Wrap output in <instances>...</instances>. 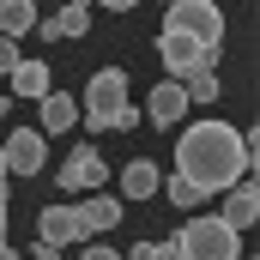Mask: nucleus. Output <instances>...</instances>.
Returning a JSON list of instances; mask_svg holds the SVG:
<instances>
[{
	"instance_id": "nucleus-15",
	"label": "nucleus",
	"mask_w": 260,
	"mask_h": 260,
	"mask_svg": "<svg viewBox=\"0 0 260 260\" xmlns=\"http://www.w3.org/2000/svg\"><path fill=\"white\" fill-rule=\"evenodd\" d=\"M73 121H79V103H73L67 91H49V97H43V133H67Z\"/></svg>"
},
{
	"instance_id": "nucleus-6",
	"label": "nucleus",
	"mask_w": 260,
	"mask_h": 260,
	"mask_svg": "<svg viewBox=\"0 0 260 260\" xmlns=\"http://www.w3.org/2000/svg\"><path fill=\"white\" fill-rule=\"evenodd\" d=\"M37 242H49V248H85L91 236H85V218H79V206H43V218H37Z\"/></svg>"
},
{
	"instance_id": "nucleus-13",
	"label": "nucleus",
	"mask_w": 260,
	"mask_h": 260,
	"mask_svg": "<svg viewBox=\"0 0 260 260\" xmlns=\"http://www.w3.org/2000/svg\"><path fill=\"white\" fill-rule=\"evenodd\" d=\"M6 79H12V97H24V103H30V97L43 103V97L55 91V85H49V61H18Z\"/></svg>"
},
{
	"instance_id": "nucleus-12",
	"label": "nucleus",
	"mask_w": 260,
	"mask_h": 260,
	"mask_svg": "<svg viewBox=\"0 0 260 260\" xmlns=\"http://www.w3.org/2000/svg\"><path fill=\"white\" fill-rule=\"evenodd\" d=\"M164 188V170H157V157H133L127 170H121V194L127 200H151Z\"/></svg>"
},
{
	"instance_id": "nucleus-7",
	"label": "nucleus",
	"mask_w": 260,
	"mask_h": 260,
	"mask_svg": "<svg viewBox=\"0 0 260 260\" xmlns=\"http://www.w3.org/2000/svg\"><path fill=\"white\" fill-rule=\"evenodd\" d=\"M103 182H109V164H103L97 145H79V151L61 164V188H67V194H79V188H103Z\"/></svg>"
},
{
	"instance_id": "nucleus-2",
	"label": "nucleus",
	"mask_w": 260,
	"mask_h": 260,
	"mask_svg": "<svg viewBox=\"0 0 260 260\" xmlns=\"http://www.w3.org/2000/svg\"><path fill=\"white\" fill-rule=\"evenodd\" d=\"M139 109L127 97V67H97L91 85H85V127L109 133V127H133Z\"/></svg>"
},
{
	"instance_id": "nucleus-9",
	"label": "nucleus",
	"mask_w": 260,
	"mask_h": 260,
	"mask_svg": "<svg viewBox=\"0 0 260 260\" xmlns=\"http://www.w3.org/2000/svg\"><path fill=\"white\" fill-rule=\"evenodd\" d=\"M188 109H194V103L182 97V85H176V79H164V85L145 97V121H151V127H176Z\"/></svg>"
},
{
	"instance_id": "nucleus-11",
	"label": "nucleus",
	"mask_w": 260,
	"mask_h": 260,
	"mask_svg": "<svg viewBox=\"0 0 260 260\" xmlns=\"http://www.w3.org/2000/svg\"><path fill=\"white\" fill-rule=\"evenodd\" d=\"M218 218H224V224L242 236V230H248V224L260 218V194H254V182H236V188L224 194V212H218Z\"/></svg>"
},
{
	"instance_id": "nucleus-22",
	"label": "nucleus",
	"mask_w": 260,
	"mask_h": 260,
	"mask_svg": "<svg viewBox=\"0 0 260 260\" xmlns=\"http://www.w3.org/2000/svg\"><path fill=\"white\" fill-rule=\"evenodd\" d=\"M30 260H61V248H49V242H37V248H30Z\"/></svg>"
},
{
	"instance_id": "nucleus-10",
	"label": "nucleus",
	"mask_w": 260,
	"mask_h": 260,
	"mask_svg": "<svg viewBox=\"0 0 260 260\" xmlns=\"http://www.w3.org/2000/svg\"><path fill=\"white\" fill-rule=\"evenodd\" d=\"M37 30H43L49 43H61V37H85V30H91V6H85V0H67L55 18H37Z\"/></svg>"
},
{
	"instance_id": "nucleus-5",
	"label": "nucleus",
	"mask_w": 260,
	"mask_h": 260,
	"mask_svg": "<svg viewBox=\"0 0 260 260\" xmlns=\"http://www.w3.org/2000/svg\"><path fill=\"white\" fill-rule=\"evenodd\" d=\"M157 55H164V67L176 73V85H182L188 73H212V61H218V49H206V43H194V37H176V30L157 37Z\"/></svg>"
},
{
	"instance_id": "nucleus-26",
	"label": "nucleus",
	"mask_w": 260,
	"mask_h": 260,
	"mask_svg": "<svg viewBox=\"0 0 260 260\" xmlns=\"http://www.w3.org/2000/svg\"><path fill=\"white\" fill-rule=\"evenodd\" d=\"M0 260H18V254H12V248H6V242H0Z\"/></svg>"
},
{
	"instance_id": "nucleus-21",
	"label": "nucleus",
	"mask_w": 260,
	"mask_h": 260,
	"mask_svg": "<svg viewBox=\"0 0 260 260\" xmlns=\"http://www.w3.org/2000/svg\"><path fill=\"white\" fill-rule=\"evenodd\" d=\"M79 260H121V254H115L109 242H85V248H79Z\"/></svg>"
},
{
	"instance_id": "nucleus-18",
	"label": "nucleus",
	"mask_w": 260,
	"mask_h": 260,
	"mask_svg": "<svg viewBox=\"0 0 260 260\" xmlns=\"http://www.w3.org/2000/svg\"><path fill=\"white\" fill-rule=\"evenodd\" d=\"M182 97L188 103H218V73H188L182 79Z\"/></svg>"
},
{
	"instance_id": "nucleus-3",
	"label": "nucleus",
	"mask_w": 260,
	"mask_h": 260,
	"mask_svg": "<svg viewBox=\"0 0 260 260\" xmlns=\"http://www.w3.org/2000/svg\"><path fill=\"white\" fill-rule=\"evenodd\" d=\"M176 254L182 260H242V236H236L218 212H206V218H188V224H182Z\"/></svg>"
},
{
	"instance_id": "nucleus-19",
	"label": "nucleus",
	"mask_w": 260,
	"mask_h": 260,
	"mask_svg": "<svg viewBox=\"0 0 260 260\" xmlns=\"http://www.w3.org/2000/svg\"><path fill=\"white\" fill-rule=\"evenodd\" d=\"M127 260H182V254H176V242H133Z\"/></svg>"
},
{
	"instance_id": "nucleus-20",
	"label": "nucleus",
	"mask_w": 260,
	"mask_h": 260,
	"mask_svg": "<svg viewBox=\"0 0 260 260\" xmlns=\"http://www.w3.org/2000/svg\"><path fill=\"white\" fill-rule=\"evenodd\" d=\"M18 61H24V55H18V43H12V37H0V73H12Z\"/></svg>"
},
{
	"instance_id": "nucleus-23",
	"label": "nucleus",
	"mask_w": 260,
	"mask_h": 260,
	"mask_svg": "<svg viewBox=\"0 0 260 260\" xmlns=\"http://www.w3.org/2000/svg\"><path fill=\"white\" fill-rule=\"evenodd\" d=\"M103 6H109V12H133L139 0H103Z\"/></svg>"
},
{
	"instance_id": "nucleus-24",
	"label": "nucleus",
	"mask_w": 260,
	"mask_h": 260,
	"mask_svg": "<svg viewBox=\"0 0 260 260\" xmlns=\"http://www.w3.org/2000/svg\"><path fill=\"white\" fill-rule=\"evenodd\" d=\"M6 182H12V176H6V157H0V200H6Z\"/></svg>"
},
{
	"instance_id": "nucleus-17",
	"label": "nucleus",
	"mask_w": 260,
	"mask_h": 260,
	"mask_svg": "<svg viewBox=\"0 0 260 260\" xmlns=\"http://www.w3.org/2000/svg\"><path fill=\"white\" fill-rule=\"evenodd\" d=\"M157 194L170 200V206H176V212H200V188H188V182H182V176H170V182H164V188H157Z\"/></svg>"
},
{
	"instance_id": "nucleus-1",
	"label": "nucleus",
	"mask_w": 260,
	"mask_h": 260,
	"mask_svg": "<svg viewBox=\"0 0 260 260\" xmlns=\"http://www.w3.org/2000/svg\"><path fill=\"white\" fill-rule=\"evenodd\" d=\"M248 170H254V145L230 121H194V127H182V139H176V176L188 188L230 194L236 182H248Z\"/></svg>"
},
{
	"instance_id": "nucleus-8",
	"label": "nucleus",
	"mask_w": 260,
	"mask_h": 260,
	"mask_svg": "<svg viewBox=\"0 0 260 260\" xmlns=\"http://www.w3.org/2000/svg\"><path fill=\"white\" fill-rule=\"evenodd\" d=\"M43 133H30V127H18L6 145H0V157H6V176H37L43 170Z\"/></svg>"
},
{
	"instance_id": "nucleus-27",
	"label": "nucleus",
	"mask_w": 260,
	"mask_h": 260,
	"mask_svg": "<svg viewBox=\"0 0 260 260\" xmlns=\"http://www.w3.org/2000/svg\"><path fill=\"white\" fill-rule=\"evenodd\" d=\"M170 6H176V0H170Z\"/></svg>"
},
{
	"instance_id": "nucleus-4",
	"label": "nucleus",
	"mask_w": 260,
	"mask_h": 260,
	"mask_svg": "<svg viewBox=\"0 0 260 260\" xmlns=\"http://www.w3.org/2000/svg\"><path fill=\"white\" fill-rule=\"evenodd\" d=\"M164 30L194 37V43H206V49H218V43H224V12H218L212 0H176V6L164 12Z\"/></svg>"
},
{
	"instance_id": "nucleus-14",
	"label": "nucleus",
	"mask_w": 260,
	"mask_h": 260,
	"mask_svg": "<svg viewBox=\"0 0 260 260\" xmlns=\"http://www.w3.org/2000/svg\"><path fill=\"white\" fill-rule=\"evenodd\" d=\"M79 218H85V236H103V230H115V224H121V200L91 194L85 206H79Z\"/></svg>"
},
{
	"instance_id": "nucleus-25",
	"label": "nucleus",
	"mask_w": 260,
	"mask_h": 260,
	"mask_svg": "<svg viewBox=\"0 0 260 260\" xmlns=\"http://www.w3.org/2000/svg\"><path fill=\"white\" fill-rule=\"evenodd\" d=\"M0 242H6V200H0Z\"/></svg>"
},
{
	"instance_id": "nucleus-16",
	"label": "nucleus",
	"mask_w": 260,
	"mask_h": 260,
	"mask_svg": "<svg viewBox=\"0 0 260 260\" xmlns=\"http://www.w3.org/2000/svg\"><path fill=\"white\" fill-rule=\"evenodd\" d=\"M30 24H37V0H0V37L18 43Z\"/></svg>"
}]
</instances>
